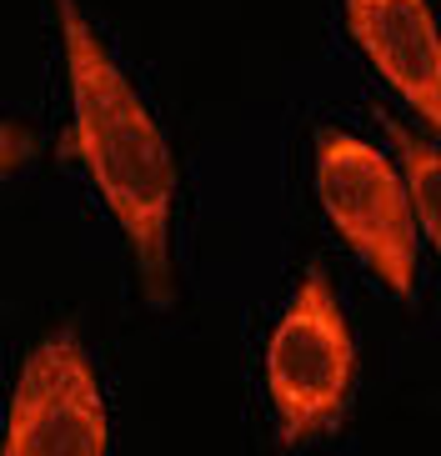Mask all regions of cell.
<instances>
[{
    "mask_svg": "<svg viewBox=\"0 0 441 456\" xmlns=\"http://www.w3.org/2000/svg\"><path fill=\"white\" fill-rule=\"evenodd\" d=\"M55 26L70 76V131L61 135V156L91 171L101 201L131 241L146 301L171 306L176 156L76 0H55Z\"/></svg>",
    "mask_w": 441,
    "mask_h": 456,
    "instance_id": "1",
    "label": "cell"
},
{
    "mask_svg": "<svg viewBox=\"0 0 441 456\" xmlns=\"http://www.w3.org/2000/svg\"><path fill=\"white\" fill-rule=\"evenodd\" d=\"M351 391L356 341L326 266L311 261L266 341V396L281 446H301L336 431L351 411Z\"/></svg>",
    "mask_w": 441,
    "mask_h": 456,
    "instance_id": "2",
    "label": "cell"
},
{
    "mask_svg": "<svg viewBox=\"0 0 441 456\" xmlns=\"http://www.w3.org/2000/svg\"><path fill=\"white\" fill-rule=\"evenodd\" d=\"M316 191L331 226L396 296L416 286V211L406 175L347 131H316Z\"/></svg>",
    "mask_w": 441,
    "mask_h": 456,
    "instance_id": "3",
    "label": "cell"
},
{
    "mask_svg": "<svg viewBox=\"0 0 441 456\" xmlns=\"http://www.w3.org/2000/svg\"><path fill=\"white\" fill-rule=\"evenodd\" d=\"M110 416L76 322L55 326L26 351L15 376L0 456H106Z\"/></svg>",
    "mask_w": 441,
    "mask_h": 456,
    "instance_id": "4",
    "label": "cell"
},
{
    "mask_svg": "<svg viewBox=\"0 0 441 456\" xmlns=\"http://www.w3.org/2000/svg\"><path fill=\"white\" fill-rule=\"evenodd\" d=\"M347 30L441 141V30L427 0H347Z\"/></svg>",
    "mask_w": 441,
    "mask_h": 456,
    "instance_id": "5",
    "label": "cell"
},
{
    "mask_svg": "<svg viewBox=\"0 0 441 456\" xmlns=\"http://www.w3.org/2000/svg\"><path fill=\"white\" fill-rule=\"evenodd\" d=\"M381 131L391 135L396 146V161H401V175H406V191H412V211H416V226L427 231V241L441 251V146L421 141L416 131L387 116L381 110Z\"/></svg>",
    "mask_w": 441,
    "mask_h": 456,
    "instance_id": "6",
    "label": "cell"
},
{
    "mask_svg": "<svg viewBox=\"0 0 441 456\" xmlns=\"http://www.w3.org/2000/svg\"><path fill=\"white\" fill-rule=\"evenodd\" d=\"M36 156H40V131H30V126L0 116V186H5L26 161H36Z\"/></svg>",
    "mask_w": 441,
    "mask_h": 456,
    "instance_id": "7",
    "label": "cell"
}]
</instances>
